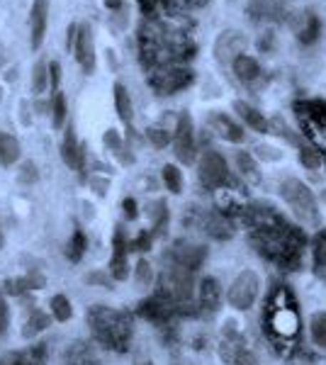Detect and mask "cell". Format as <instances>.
I'll use <instances>...</instances> for the list:
<instances>
[{
    "label": "cell",
    "mask_w": 326,
    "mask_h": 365,
    "mask_svg": "<svg viewBox=\"0 0 326 365\" xmlns=\"http://www.w3.org/2000/svg\"><path fill=\"white\" fill-rule=\"evenodd\" d=\"M61 158L71 168L81 170V173H83V168H86V146H81L78 141H76L73 127L66 129V137H63V144H61Z\"/></svg>",
    "instance_id": "obj_16"
},
{
    "label": "cell",
    "mask_w": 326,
    "mask_h": 365,
    "mask_svg": "<svg viewBox=\"0 0 326 365\" xmlns=\"http://www.w3.org/2000/svg\"><path fill=\"white\" fill-rule=\"evenodd\" d=\"M17 158H20V141L13 134L0 132V163L3 166H13Z\"/></svg>",
    "instance_id": "obj_24"
},
{
    "label": "cell",
    "mask_w": 326,
    "mask_h": 365,
    "mask_svg": "<svg viewBox=\"0 0 326 365\" xmlns=\"http://www.w3.org/2000/svg\"><path fill=\"white\" fill-rule=\"evenodd\" d=\"M49 307L56 322H68L71 317H73V307H71V299L66 295H54Z\"/></svg>",
    "instance_id": "obj_29"
},
{
    "label": "cell",
    "mask_w": 326,
    "mask_h": 365,
    "mask_svg": "<svg viewBox=\"0 0 326 365\" xmlns=\"http://www.w3.org/2000/svg\"><path fill=\"white\" fill-rule=\"evenodd\" d=\"M207 232H210L215 239H227L229 234H231L227 220H224V217H219V215H215V217H210V220H207Z\"/></svg>",
    "instance_id": "obj_33"
},
{
    "label": "cell",
    "mask_w": 326,
    "mask_h": 365,
    "mask_svg": "<svg viewBox=\"0 0 326 365\" xmlns=\"http://www.w3.org/2000/svg\"><path fill=\"white\" fill-rule=\"evenodd\" d=\"M310 334H312L314 346H319V349H326V312H319V314L312 317Z\"/></svg>",
    "instance_id": "obj_28"
},
{
    "label": "cell",
    "mask_w": 326,
    "mask_h": 365,
    "mask_svg": "<svg viewBox=\"0 0 326 365\" xmlns=\"http://www.w3.org/2000/svg\"><path fill=\"white\" fill-rule=\"evenodd\" d=\"M93 187H96V192H98V195H105V192H108V182L93 180Z\"/></svg>",
    "instance_id": "obj_48"
},
{
    "label": "cell",
    "mask_w": 326,
    "mask_h": 365,
    "mask_svg": "<svg viewBox=\"0 0 326 365\" xmlns=\"http://www.w3.org/2000/svg\"><path fill=\"white\" fill-rule=\"evenodd\" d=\"M86 249H88V239H86V234H83L81 229H76L73 237H71V241L66 244V256H68V261L78 263L81 258H83V253H86Z\"/></svg>",
    "instance_id": "obj_27"
},
{
    "label": "cell",
    "mask_w": 326,
    "mask_h": 365,
    "mask_svg": "<svg viewBox=\"0 0 326 365\" xmlns=\"http://www.w3.org/2000/svg\"><path fill=\"white\" fill-rule=\"evenodd\" d=\"M146 137H149V141H151L153 146H156V149H163V146H168V141L173 139L168 129H161V127L146 129Z\"/></svg>",
    "instance_id": "obj_36"
},
{
    "label": "cell",
    "mask_w": 326,
    "mask_h": 365,
    "mask_svg": "<svg viewBox=\"0 0 326 365\" xmlns=\"http://www.w3.org/2000/svg\"><path fill=\"white\" fill-rule=\"evenodd\" d=\"M32 91L37 93V96H41V93L46 91V86L51 83L49 81V66H46V61H37V66H34L32 71Z\"/></svg>",
    "instance_id": "obj_31"
},
{
    "label": "cell",
    "mask_w": 326,
    "mask_h": 365,
    "mask_svg": "<svg viewBox=\"0 0 326 365\" xmlns=\"http://www.w3.org/2000/svg\"><path fill=\"white\" fill-rule=\"evenodd\" d=\"M134 365H153V363L149 361V358H139V361H136Z\"/></svg>",
    "instance_id": "obj_49"
},
{
    "label": "cell",
    "mask_w": 326,
    "mask_h": 365,
    "mask_svg": "<svg viewBox=\"0 0 326 365\" xmlns=\"http://www.w3.org/2000/svg\"><path fill=\"white\" fill-rule=\"evenodd\" d=\"M207 125H210L212 132L217 134V137H222L224 141H231V144H241L244 141V127L236 125L234 120H231L229 115H222V113H212L210 120H207Z\"/></svg>",
    "instance_id": "obj_13"
},
{
    "label": "cell",
    "mask_w": 326,
    "mask_h": 365,
    "mask_svg": "<svg viewBox=\"0 0 326 365\" xmlns=\"http://www.w3.org/2000/svg\"><path fill=\"white\" fill-rule=\"evenodd\" d=\"M198 175H200V182H203L207 190H217V187H222L224 182L229 180V168H227L224 156L217 154V151H212V149L205 151L203 158H200Z\"/></svg>",
    "instance_id": "obj_8"
},
{
    "label": "cell",
    "mask_w": 326,
    "mask_h": 365,
    "mask_svg": "<svg viewBox=\"0 0 326 365\" xmlns=\"http://www.w3.org/2000/svg\"><path fill=\"white\" fill-rule=\"evenodd\" d=\"M231 68H234L236 78H239L241 83H253V81L260 78V66L253 56L241 54L234 63H231Z\"/></svg>",
    "instance_id": "obj_21"
},
{
    "label": "cell",
    "mask_w": 326,
    "mask_h": 365,
    "mask_svg": "<svg viewBox=\"0 0 326 365\" xmlns=\"http://www.w3.org/2000/svg\"><path fill=\"white\" fill-rule=\"evenodd\" d=\"M300 163L305 168H310V170H317L324 163V156H322V151L312 149V146H302V149H300Z\"/></svg>",
    "instance_id": "obj_32"
},
{
    "label": "cell",
    "mask_w": 326,
    "mask_h": 365,
    "mask_svg": "<svg viewBox=\"0 0 326 365\" xmlns=\"http://www.w3.org/2000/svg\"><path fill=\"white\" fill-rule=\"evenodd\" d=\"M161 287H163V297L173 299V302H190L193 297V270L183 268V266H170L161 275Z\"/></svg>",
    "instance_id": "obj_6"
},
{
    "label": "cell",
    "mask_w": 326,
    "mask_h": 365,
    "mask_svg": "<svg viewBox=\"0 0 326 365\" xmlns=\"http://www.w3.org/2000/svg\"><path fill=\"white\" fill-rule=\"evenodd\" d=\"M322 200H324V205H326V190L322 192Z\"/></svg>",
    "instance_id": "obj_50"
},
{
    "label": "cell",
    "mask_w": 326,
    "mask_h": 365,
    "mask_svg": "<svg viewBox=\"0 0 326 365\" xmlns=\"http://www.w3.org/2000/svg\"><path fill=\"white\" fill-rule=\"evenodd\" d=\"M115 108H117V115H120V120H124L129 125L132 122V100H129V93L127 88L122 83H115Z\"/></svg>",
    "instance_id": "obj_26"
},
{
    "label": "cell",
    "mask_w": 326,
    "mask_h": 365,
    "mask_svg": "<svg viewBox=\"0 0 326 365\" xmlns=\"http://www.w3.org/2000/svg\"><path fill=\"white\" fill-rule=\"evenodd\" d=\"M66 113H68L66 96H63V93H56L54 96V127L56 129H61L66 125Z\"/></svg>",
    "instance_id": "obj_34"
},
{
    "label": "cell",
    "mask_w": 326,
    "mask_h": 365,
    "mask_svg": "<svg viewBox=\"0 0 326 365\" xmlns=\"http://www.w3.org/2000/svg\"><path fill=\"white\" fill-rule=\"evenodd\" d=\"M46 358V349L41 344L32 346V349H27L25 353H13L10 358H5V361H0V365H41Z\"/></svg>",
    "instance_id": "obj_23"
},
{
    "label": "cell",
    "mask_w": 326,
    "mask_h": 365,
    "mask_svg": "<svg viewBox=\"0 0 326 365\" xmlns=\"http://www.w3.org/2000/svg\"><path fill=\"white\" fill-rule=\"evenodd\" d=\"M88 324H91V331L105 349L112 351H124L132 339V317L124 314V312L103 307L96 304L88 312Z\"/></svg>",
    "instance_id": "obj_1"
},
{
    "label": "cell",
    "mask_w": 326,
    "mask_h": 365,
    "mask_svg": "<svg viewBox=\"0 0 326 365\" xmlns=\"http://www.w3.org/2000/svg\"><path fill=\"white\" fill-rule=\"evenodd\" d=\"M49 81H51V88H58V81H61V68L58 63H49Z\"/></svg>",
    "instance_id": "obj_44"
},
{
    "label": "cell",
    "mask_w": 326,
    "mask_h": 365,
    "mask_svg": "<svg viewBox=\"0 0 326 365\" xmlns=\"http://www.w3.org/2000/svg\"><path fill=\"white\" fill-rule=\"evenodd\" d=\"M8 322H10V312H8V304H5L3 295H0V331L8 329Z\"/></svg>",
    "instance_id": "obj_41"
},
{
    "label": "cell",
    "mask_w": 326,
    "mask_h": 365,
    "mask_svg": "<svg viewBox=\"0 0 326 365\" xmlns=\"http://www.w3.org/2000/svg\"><path fill=\"white\" fill-rule=\"evenodd\" d=\"M173 149H175V158L180 163H185V166H190L195 161L198 144H195V129H193V120L188 113H183L178 117L175 134H173Z\"/></svg>",
    "instance_id": "obj_9"
},
{
    "label": "cell",
    "mask_w": 326,
    "mask_h": 365,
    "mask_svg": "<svg viewBox=\"0 0 326 365\" xmlns=\"http://www.w3.org/2000/svg\"><path fill=\"white\" fill-rule=\"evenodd\" d=\"M256 156L263 158V161H280L282 158V151L275 149V146H268V144H260L256 149Z\"/></svg>",
    "instance_id": "obj_39"
},
{
    "label": "cell",
    "mask_w": 326,
    "mask_h": 365,
    "mask_svg": "<svg viewBox=\"0 0 326 365\" xmlns=\"http://www.w3.org/2000/svg\"><path fill=\"white\" fill-rule=\"evenodd\" d=\"M280 197L285 200V205L290 207L295 217L307 227H317L322 215H319V205L314 192L310 190V185H305L297 178H285L280 182Z\"/></svg>",
    "instance_id": "obj_2"
},
{
    "label": "cell",
    "mask_w": 326,
    "mask_h": 365,
    "mask_svg": "<svg viewBox=\"0 0 326 365\" xmlns=\"http://www.w3.org/2000/svg\"><path fill=\"white\" fill-rule=\"evenodd\" d=\"M314 256H317V268H319V273H326V232L324 234H319V239H317V244H314Z\"/></svg>",
    "instance_id": "obj_38"
},
{
    "label": "cell",
    "mask_w": 326,
    "mask_h": 365,
    "mask_svg": "<svg viewBox=\"0 0 326 365\" xmlns=\"http://www.w3.org/2000/svg\"><path fill=\"white\" fill-rule=\"evenodd\" d=\"M198 302L200 309L207 312V314H215L219 309V302H222V287L215 278H203L198 287Z\"/></svg>",
    "instance_id": "obj_17"
},
{
    "label": "cell",
    "mask_w": 326,
    "mask_h": 365,
    "mask_svg": "<svg viewBox=\"0 0 326 365\" xmlns=\"http://www.w3.org/2000/svg\"><path fill=\"white\" fill-rule=\"evenodd\" d=\"M170 256H173V263L175 266H183L188 270H195L200 266V263L205 261L207 251L203 246H195V244H185V241H178L173 246V251H170Z\"/></svg>",
    "instance_id": "obj_15"
},
{
    "label": "cell",
    "mask_w": 326,
    "mask_h": 365,
    "mask_svg": "<svg viewBox=\"0 0 326 365\" xmlns=\"http://www.w3.org/2000/svg\"><path fill=\"white\" fill-rule=\"evenodd\" d=\"M151 220H153V232H161L165 227V222H168V210H165V202L163 200H158V202H153V210H151Z\"/></svg>",
    "instance_id": "obj_35"
},
{
    "label": "cell",
    "mask_w": 326,
    "mask_h": 365,
    "mask_svg": "<svg viewBox=\"0 0 326 365\" xmlns=\"http://www.w3.org/2000/svg\"><path fill=\"white\" fill-rule=\"evenodd\" d=\"M285 10V0H251L248 13L253 20H277Z\"/></svg>",
    "instance_id": "obj_19"
},
{
    "label": "cell",
    "mask_w": 326,
    "mask_h": 365,
    "mask_svg": "<svg viewBox=\"0 0 326 365\" xmlns=\"http://www.w3.org/2000/svg\"><path fill=\"white\" fill-rule=\"evenodd\" d=\"M76 58H78L81 68L86 73H93L96 71V42H93V27L88 22L78 25V39H76V49H73Z\"/></svg>",
    "instance_id": "obj_11"
},
{
    "label": "cell",
    "mask_w": 326,
    "mask_h": 365,
    "mask_svg": "<svg viewBox=\"0 0 326 365\" xmlns=\"http://www.w3.org/2000/svg\"><path fill=\"white\" fill-rule=\"evenodd\" d=\"M46 22H49V0H34L29 10V32H32V49L37 51L46 34Z\"/></svg>",
    "instance_id": "obj_12"
},
{
    "label": "cell",
    "mask_w": 326,
    "mask_h": 365,
    "mask_svg": "<svg viewBox=\"0 0 326 365\" xmlns=\"http://www.w3.org/2000/svg\"><path fill=\"white\" fill-rule=\"evenodd\" d=\"M258 292H260V280L253 270H241L239 275L234 278V282L229 285V292H227V302L229 307L239 309V312H246L256 304L258 299Z\"/></svg>",
    "instance_id": "obj_4"
},
{
    "label": "cell",
    "mask_w": 326,
    "mask_h": 365,
    "mask_svg": "<svg viewBox=\"0 0 326 365\" xmlns=\"http://www.w3.org/2000/svg\"><path fill=\"white\" fill-rule=\"evenodd\" d=\"M151 280H153V270H151V263L149 261H144L141 258L139 263H136V282L139 285H151Z\"/></svg>",
    "instance_id": "obj_37"
},
{
    "label": "cell",
    "mask_w": 326,
    "mask_h": 365,
    "mask_svg": "<svg viewBox=\"0 0 326 365\" xmlns=\"http://www.w3.org/2000/svg\"><path fill=\"white\" fill-rule=\"evenodd\" d=\"M0 334H3V331H0Z\"/></svg>",
    "instance_id": "obj_52"
},
{
    "label": "cell",
    "mask_w": 326,
    "mask_h": 365,
    "mask_svg": "<svg viewBox=\"0 0 326 365\" xmlns=\"http://www.w3.org/2000/svg\"><path fill=\"white\" fill-rule=\"evenodd\" d=\"M236 168H239L241 178L246 182H251V185H258L260 178H263L258 163H256V156L248 154V151H239V154H236Z\"/></svg>",
    "instance_id": "obj_22"
},
{
    "label": "cell",
    "mask_w": 326,
    "mask_h": 365,
    "mask_svg": "<svg viewBox=\"0 0 326 365\" xmlns=\"http://www.w3.org/2000/svg\"><path fill=\"white\" fill-rule=\"evenodd\" d=\"M270 317H268V327L275 336L280 339H292L300 331V314L295 309L292 302H287V292L280 290L275 295V302L270 304Z\"/></svg>",
    "instance_id": "obj_3"
},
{
    "label": "cell",
    "mask_w": 326,
    "mask_h": 365,
    "mask_svg": "<svg viewBox=\"0 0 326 365\" xmlns=\"http://www.w3.org/2000/svg\"><path fill=\"white\" fill-rule=\"evenodd\" d=\"M76 39H78V25H71L68 34H66V46H68L71 51L76 49Z\"/></svg>",
    "instance_id": "obj_45"
},
{
    "label": "cell",
    "mask_w": 326,
    "mask_h": 365,
    "mask_svg": "<svg viewBox=\"0 0 326 365\" xmlns=\"http://www.w3.org/2000/svg\"><path fill=\"white\" fill-rule=\"evenodd\" d=\"M122 210L127 212V217H129V220H134V217H136V202H134L132 197H127V200H124V202H122Z\"/></svg>",
    "instance_id": "obj_46"
},
{
    "label": "cell",
    "mask_w": 326,
    "mask_h": 365,
    "mask_svg": "<svg viewBox=\"0 0 326 365\" xmlns=\"http://www.w3.org/2000/svg\"><path fill=\"white\" fill-rule=\"evenodd\" d=\"M110 275H112V280H124L129 275L127 241L122 239V229H117V234H115V253H112V261H110Z\"/></svg>",
    "instance_id": "obj_18"
},
{
    "label": "cell",
    "mask_w": 326,
    "mask_h": 365,
    "mask_svg": "<svg viewBox=\"0 0 326 365\" xmlns=\"http://www.w3.org/2000/svg\"><path fill=\"white\" fill-rule=\"evenodd\" d=\"M290 27L297 34L300 42L305 44H314L319 39V32H322V22H319V17L314 13H297L290 20Z\"/></svg>",
    "instance_id": "obj_14"
},
{
    "label": "cell",
    "mask_w": 326,
    "mask_h": 365,
    "mask_svg": "<svg viewBox=\"0 0 326 365\" xmlns=\"http://www.w3.org/2000/svg\"><path fill=\"white\" fill-rule=\"evenodd\" d=\"M161 178L165 182V187H168L173 195H178V192L183 190V173L178 170V166H173V163H165L163 170H161Z\"/></svg>",
    "instance_id": "obj_30"
},
{
    "label": "cell",
    "mask_w": 326,
    "mask_h": 365,
    "mask_svg": "<svg viewBox=\"0 0 326 365\" xmlns=\"http://www.w3.org/2000/svg\"><path fill=\"white\" fill-rule=\"evenodd\" d=\"M302 129L319 149H326V103H297L295 105Z\"/></svg>",
    "instance_id": "obj_5"
},
{
    "label": "cell",
    "mask_w": 326,
    "mask_h": 365,
    "mask_svg": "<svg viewBox=\"0 0 326 365\" xmlns=\"http://www.w3.org/2000/svg\"><path fill=\"white\" fill-rule=\"evenodd\" d=\"M193 81V73L188 68H180V66H161V68H153L151 76H149V83L156 88L161 96H173L175 91L185 88L188 83Z\"/></svg>",
    "instance_id": "obj_7"
},
{
    "label": "cell",
    "mask_w": 326,
    "mask_h": 365,
    "mask_svg": "<svg viewBox=\"0 0 326 365\" xmlns=\"http://www.w3.org/2000/svg\"><path fill=\"white\" fill-rule=\"evenodd\" d=\"M248 46L246 34L236 32V29H227L217 37L215 42V56L219 63H234L236 58L244 54V49Z\"/></svg>",
    "instance_id": "obj_10"
},
{
    "label": "cell",
    "mask_w": 326,
    "mask_h": 365,
    "mask_svg": "<svg viewBox=\"0 0 326 365\" xmlns=\"http://www.w3.org/2000/svg\"><path fill=\"white\" fill-rule=\"evenodd\" d=\"M0 244H3V229H0Z\"/></svg>",
    "instance_id": "obj_51"
},
{
    "label": "cell",
    "mask_w": 326,
    "mask_h": 365,
    "mask_svg": "<svg viewBox=\"0 0 326 365\" xmlns=\"http://www.w3.org/2000/svg\"><path fill=\"white\" fill-rule=\"evenodd\" d=\"M105 144L110 146V149H117L120 151L122 149V141H120V134L115 132V129H110L108 134H105Z\"/></svg>",
    "instance_id": "obj_43"
},
{
    "label": "cell",
    "mask_w": 326,
    "mask_h": 365,
    "mask_svg": "<svg viewBox=\"0 0 326 365\" xmlns=\"http://www.w3.org/2000/svg\"><path fill=\"white\" fill-rule=\"evenodd\" d=\"M49 324H51V317L46 314V312L34 309L32 314H29V319L25 322V327H22V336L34 339L37 334L44 331V329H49Z\"/></svg>",
    "instance_id": "obj_25"
},
{
    "label": "cell",
    "mask_w": 326,
    "mask_h": 365,
    "mask_svg": "<svg viewBox=\"0 0 326 365\" xmlns=\"http://www.w3.org/2000/svg\"><path fill=\"white\" fill-rule=\"evenodd\" d=\"M234 113L241 117V120L246 122L248 127L253 129V132H268V120H265L263 115L258 113L256 108H251L248 103H244V100H236L234 103Z\"/></svg>",
    "instance_id": "obj_20"
},
{
    "label": "cell",
    "mask_w": 326,
    "mask_h": 365,
    "mask_svg": "<svg viewBox=\"0 0 326 365\" xmlns=\"http://www.w3.org/2000/svg\"><path fill=\"white\" fill-rule=\"evenodd\" d=\"M103 3H105V8H110V10H120L124 5V0H103Z\"/></svg>",
    "instance_id": "obj_47"
},
{
    "label": "cell",
    "mask_w": 326,
    "mask_h": 365,
    "mask_svg": "<svg viewBox=\"0 0 326 365\" xmlns=\"http://www.w3.org/2000/svg\"><path fill=\"white\" fill-rule=\"evenodd\" d=\"M86 282H88V285L110 287V275H105V273H91V275H86Z\"/></svg>",
    "instance_id": "obj_40"
},
{
    "label": "cell",
    "mask_w": 326,
    "mask_h": 365,
    "mask_svg": "<svg viewBox=\"0 0 326 365\" xmlns=\"http://www.w3.org/2000/svg\"><path fill=\"white\" fill-rule=\"evenodd\" d=\"M34 170H37V168H34V163H25V166H22V173H20V180L22 182H34V180H37V173H34Z\"/></svg>",
    "instance_id": "obj_42"
}]
</instances>
